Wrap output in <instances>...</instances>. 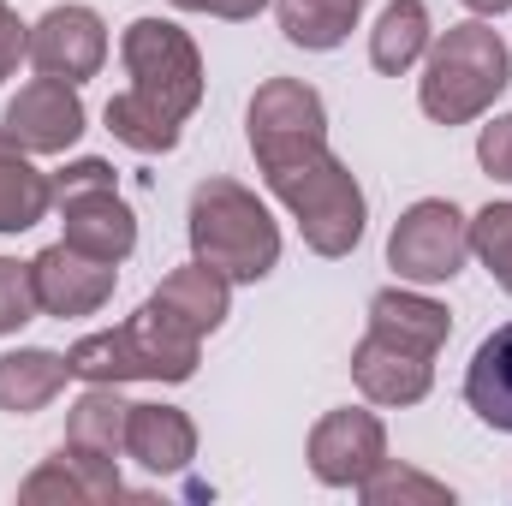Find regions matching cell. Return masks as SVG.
I'll return each instance as SVG.
<instances>
[{"label": "cell", "instance_id": "obj_1", "mask_svg": "<svg viewBox=\"0 0 512 506\" xmlns=\"http://www.w3.org/2000/svg\"><path fill=\"white\" fill-rule=\"evenodd\" d=\"M126 60L137 72L120 102H108V126L126 137L131 149H173L179 137V114L197 102V54L173 24H131Z\"/></svg>", "mask_w": 512, "mask_h": 506}, {"label": "cell", "instance_id": "obj_2", "mask_svg": "<svg viewBox=\"0 0 512 506\" xmlns=\"http://www.w3.org/2000/svg\"><path fill=\"white\" fill-rule=\"evenodd\" d=\"M191 233H197L203 262L221 268V274H233V280L268 274L274 268V251H280L268 215L256 209L239 185H203L197 203H191Z\"/></svg>", "mask_w": 512, "mask_h": 506}, {"label": "cell", "instance_id": "obj_3", "mask_svg": "<svg viewBox=\"0 0 512 506\" xmlns=\"http://www.w3.org/2000/svg\"><path fill=\"white\" fill-rule=\"evenodd\" d=\"M501 84H507V48H501V36L483 30V24H459V30L435 48V60H429L423 108L453 126V120L477 114Z\"/></svg>", "mask_w": 512, "mask_h": 506}, {"label": "cell", "instance_id": "obj_4", "mask_svg": "<svg viewBox=\"0 0 512 506\" xmlns=\"http://www.w3.org/2000/svg\"><path fill=\"white\" fill-rule=\"evenodd\" d=\"M60 203H66V215H72V239H66V245L102 256V262H114V256L131 251V215H126V203L114 197L102 161L72 167V173L60 179Z\"/></svg>", "mask_w": 512, "mask_h": 506}, {"label": "cell", "instance_id": "obj_5", "mask_svg": "<svg viewBox=\"0 0 512 506\" xmlns=\"http://www.w3.org/2000/svg\"><path fill=\"white\" fill-rule=\"evenodd\" d=\"M471 233L459 227V215L447 203H417L399 227H393V268L411 280H447L459 274Z\"/></svg>", "mask_w": 512, "mask_h": 506}, {"label": "cell", "instance_id": "obj_6", "mask_svg": "<svg viewBox=\"0 0 512 506\" xmlns=\"http://www.w3.org/2000/svg\"><path fill=\"white\" fill-rule=\"evenodd\" d=\"M36 304L54 310V316H84L96 310L108 292H114V268L102 256L78 251V245H54V251L36 256Z\"/></svg>", "mask_w": 512, "mask_h": 506}, {"label": "cell", "instance_id": "obj_7", "mask_svg": "<svg viewBox=\"0 0 512 506\" xmlns=\"http://www.w3.org/2000/svg\"><path fill=\"white\" fill-rule=\"evenodd\" d=\"M30 54H36V66H42L48 78H60V84H78V78H90V72L102 66V54H108V36H102L96 12H84V6H60V12H48V18L36 24V42H30Z\"/></svg>", "mask_w": 512, "mask_h": 506}, {"label": "cell", "instance_id": "obj_8", "mask_svg": "<svg viewBox=\"0 0 512 506\" xmlns=\"http://www.w3.org/2000/svg\"><path fill=\"white\" fill-rule=\"evenodd\" d=\"M6 131H12L18 143H30V149H66V143L84 131V108H78V96H72L60 78H42V84H30V90L6 108Z\"/></svg>", "mask_w": 512, "mask_h": 506}, {"label": "cell", "instance_id": "obj_9", "mask_svg": "<svg viewBox=\"0 0 512 506\" xmlns=\"http://www.w3.org/2000/svg\"><path fill=\"white\" fill-rule=\"evenodd\" d=\"M376 459H382V429H376V417L340 411V417H328V423L316 429V471H322L328 483H352V477H364Z\"/></svg>", "mask_w": 512, "mask_h": 506}, {"label": "cell", "instance_id": "obj_10", "mask_svg": "<svg viewBox=\"0 0 512 506\" xmlns=\"http://www.w3.org/2000/svg\"><path fill=\"white\" fill-rule=\"evenodd\" d=\"M465 393H471V405H477L483 423L512 429V322L495 328V334L477 346L471 376H465Z\"/></svg>", "mask_w": 512, "mask_h": 506}, {"label": "cell", "instance_id": "obj_11", "mask_svg": "<svg viewBox=\"0 0 512 506\" xmlns=\"http://www.w3.org/2000/svg\"><path fill=\"white\" fill-rule=\"evenodd\" d=\"M126 447L149 465V471H173V465L191 459V423H185L179 411H161V405H131Z\"/></svg>", "mask_w": 512, "mask_h": 506}, {"label": "cell", "instance_id": "obj_12", "mask_svg": "<svg viewBox=\"0 0 512 506\" xmlns=\"http://www.w3.org/2000/svg\"><path fill=\"white\" fill-rule=\"evenodd\" d=\"M376 334H382L387 346H399V352L429 358V352L447 340V316H441L435 304H423V298L382 292V298H376Z\"/></svg>", "mask_w": 512, "mask_h": 506}, {"label": "cell", "instance_id": "obj_13", "mask_svg": "<svg viewBox=\"0 0 512 506\" xmlns=\"http://www.w3.org/2000/svg\"><path fill=\"white\" fill-rule=\"evenodd\" d=\"M167 316H179L191 334H203V328H215L221 316H227V280L209 268V262H197V268H185V274H173L167 286H161V298H155Z\"/></svg>", "mask_w": 512, "mask_h": 506}, {"label": "cell", "instance_id": "obj_14", "mask_svg": "<svg viewBox=\"0 0 512 506\" xmlns=\"http://www.w3.org/2000/svg\"><path fill=\"white\" fill-rule=\"evenodd\" d=\"M66 370L72 364H60L54 352H12V358H0V405H12V411L42 405L66 381Z\"/></svg>", "mask_w": 512, "mask_h": 506}, {"label": "cell", "instance_id": "obj_15", "mask_svg": "<svg viewBox=\"0 0 512 506\" xmlns=\"http://www.w3.org/2000/svg\"><path fill=\"white\" fill-rule=\"evenodd\" d=\"M286 36L304 42V48H334L352 18H358V0H286Z\"/></svg>", "mask_w": 512, "mask_h": 506}, {"label": "cell", "instance_id": "obj_16", "mask_svg": "<svg viewBox=\"0 0 512 506\" xmlns=\"http://www.w3.org/2000/svg\"><path fill=\"white\" fill-rule=\"evenodd\" d=\"M423 48V0H393L382 12V30H376V66L382 72H405Z\"/></svg>", "mask_w": 512, "mask_h": 506}, {"label": "cell", "instance_id": "obj_17", "mask_svg": "<svg viewBox=\"0 0 512 506\" xmlns=\"http://www.w3.org/2000/svg\"><path fill=\"white\" fill-rule=\"evenodd\" d=\"M42 209H48V185H42L18 155H6V149H0V233L30 227Z\"/></svg>", "mask_w": 512, "mask_h": 506}, {"label": "cell", "instance_id": "obj_18", "mask_svg": "<svg viewBox=\"0 0 512 506\" xmlns=\"http://www.w3.org/2000/svg\"><path fill=\"white\" fill-rule=\"evenodd\" d=\"M120 423H126V405L108 399V393H90L72 417V447H96V453H114L120 447Z\"/></svg>", "mask_w": 512, "mask_h": 506}, {"label": "cell", "instance_id": "obj_19", "mask_svg": "<svg viewBox=\"0 0 512 506\" xmlns=\"http://www.w3.org/2000/svg\"><path fill=\"white\" fill-rule=\"evenodd\" d=\"M471 245L483 251V262L501 274V286L512 292V203H501V209H483V215H477Z\"/></svg>", "mask_w": 512, "mask_h": 506}, {"label": "cell", "instance_id": "obj_20", "mask_svg": "<svg viewBox=\"0 0 512 506\" xmlns=\"http://www.w3.org/2000/svg\"><path fill=\"white\" fill-rule=\"evenodd\" d=\"M30 310H36V274L0 256V334L30 322Z\"/></svg>", "mask_w": 512, "mask_h": 506}, {"label": "cell", "instance_id": "obj_21", "mask_svg": "<svg viewBox=\"0 0 512 506\" xmlns=\"http://www.w3.org/2000/svg\"><path fill=\"white\" fill-rule=\"evenodd\" d=\"M483 167L512 179V120H495V126L483 131Z\"/></svg>", "mask_w": 512, "mask_h": 506}, {"label": "cell", "instance_id": "obj_22", "mask_svg": "<svg viewBox=\"0 0 512 506\" xmlns=\"http://www.w3.org/2000/svg\"><path fill=\"white\" fill-rule=\"evenodd\" d=\"M18 54H24V24H18L6 6H0V78L18 66Z\"/></svg>", "mask_w": 512, "mask_h": 506}, {"label": "cell", "instance_id": "obj_23", "mask_svg": "<svg viewBox=\"0 0 512 506\" xmlns=\"http://www.w3.org/2000/svg\"><path fill=\"white\" fill-rule=\"evenodd\" d=\"M185 6H209V12H227V18H245V12H256L262 0H185Z\"/></svg>", "mask_w": 512, "mask_h": 506}, {"label": "cell", "instance_id": "obj_24", "mask_svg": "<svg viewBox=\"0 0 512 506\" xmlns=\"http://www.w3.org/2000/svg\"><path fill=\"white\" fill-rule=\"evenodd\" d=\"M471 6H477V12H501L507 0H471Z\"/></svg>", "mask_w": 512, "mask_h": 506}]
</instances>
